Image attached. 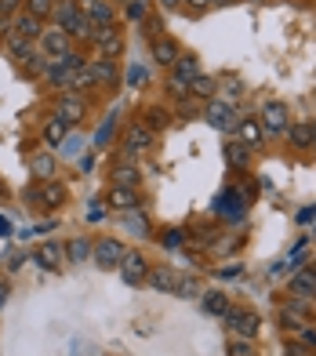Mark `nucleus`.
Returning a JSON list of instances; mask_svg holds the SVG:
<instances>
[{
    "label": "nucleus",
    "mask_w": 316,
    "mask_h": 356,
    "mask_svg": "<svg viewBox=\"0 0 316 356\" xmlns=\"http://www.w3.org/2000/svg\"><path fill=\"white\" fill-rule=\"evenodd\" d=\"M153 149V131L142 120H131L128 127H124V138H120V156H117V164H135V156L138 153H146Z\"/></svg>",
    "instance_id": "obj_1"
},
{
    "label": "nucleus",
    "mask_w": 316,
    "mask_h": 356,
    "mask_svg": "<svg viewBox=\"0 0 316 356\" xmlns=\"http://www.w3.org/2000/svg\"><path fill=\"white\" fill-rule=\"evenodd\" d=\"M222 320L229 323L233 338H244V342H255L262 334V316L255 309H247V305H229V313Z\"/></svg>",
    "instance_id": "obj_2"
},
{
    "label": "nucleus",
    "mask_w": 316,
    "mask_h": 356,
    "mask_svg": "<svg viewBox=\"0 0 316 356\" xmlns=\"http://www.w3.org/2000/svg\"><path fill=\"white\" fill-rule=\"evenodd\" d=\"M81 66H88V58H84V55H76V51H66L62 58H51V62H47L40 76H44V84H47V88H66L69 73H73V70H81Z\"/></svg>",
    "instance_id": "obj_3"
},
{
    "label": "nucleus",
    "mask_w": 316,
    "mask_h": 356,
    "mask_svg": "<svg viewBox=\"0 0 316 356\" xmlns=\"http://www.w3.org/2000/svg\"><path fill=\"white\" fill-rule=\"evenodd\" d=\"M313 323V302H302V298H288L280 305V327L283 331H302Z\"/></svg>",
    "instance_id": "obj_4"
},
{
    "label": "nucleus",
    "mask_w": 316,
    "mask_h": 356,
    "mask_svg": "<svg viewBox=\"0 0 316 356\" xmlns=\"http://www.w3.org/2000/svg\"><path fill=\"white\" fill-rule=\"evenodd\" d=\"M247 204H251V200L244 197V193L236 189V186H229V189H222V193L215 197V215L226 218V222H240V218L247 215Z\"/></svg>",
    "instance_id": "obj_5"
},
{
    "label": "nucleus",
    "mask_w": 316,
    "mask_h": 356,
    "mask_svg": "<svg viewBox=\"0 0 316 356\" xmlns=\"http://www.w3.org/2000/svg\"><path fill=\"white\" fill-rule=\"evenodd\" d=\"M26 200H37L40 207H47V211H55V207L66 204V186H62L58 178H44L40 186L26 189Z\"/></svg>",
    "instance_id": "obj_6"
},
{
    "label": "nucleus",
    "mask_w": 316,
    "mask_h": 356,
    "mask_svg": "<svg viewBox=\"0 0 316 356\" xmlns=\"http://www.w3.org/2000/svg\"><path fill=\"white\" fill-rule=\"evenodd\" d=\"M262 127H265V135H283L288 131V124H291V109L288 102H280V99H269V102H262Z\"/></svg>",
    "instance_id": "obj_7"
},
{
    "label": "nucleus",
    "mask_w": 316,
    "mask_h": 356,
    "mask_svg": "<svg viewBox=\"0 0 316 356\" xmlns=\"http://www.w3.org/2000/svg\"><path fill=\"white\" fill-rule=\"evenodd\" d=\"M288 295L302 298V302H316V269L313 266H298L288 280Z\"/></svg>",
    "instance_id": "obj_8"
},
{
    "label": "nucleus",
    "mask_w": 316,
    "mask_h": 356,
    "mask_svg": "<svg viewBox=\"0 0 316 356\" xmlns=\"http://www.w3.org/2000/svg\"><path fill=\"white\" fill-rule=\"evenodd\" d=\"M91 254H94V262H99V269H120L128 248L120 244V236H106V240H99V244H94Z\"/></svg>",
    "instance_id": "obj_9"
},
{
    "label": "nucleus",
    "mask_w": 316,
    "mask_h": 356,
    "mask_svg": "<svg viewBox=\"0 0 316 356\" xmlns=\"http://www.w3.org/2000/svg\"><path fill=\"white\" fill-rule=\"evenodd\" d=\"M203 120H208L211 127H218V131H233L236 127V109H233V102H222V99H211L208 106H203Z\"/></svg>",
    "instance_id": "obj_10"
},
{
    "label": "nucleus",
    "mask_w": 316,
    "mask_h": 356,
    "mask_svg": "<svg viewBox=\"0 0 316 356\" xmlns=\"http://www.w3.org/2000/svg\"><path fill=\"white\" fill-rule=\"evenodd\" d=\"M94 47H99V55L113 62L120 51H124V33H120V26H102V29H94Z\"/></svg>",
    "instance_id": "obj_11"
},
{
    "label": "nucleus",
    "mask_w": 316,
    "mask_h": 356,
    "mask_svg": "<svg viewBox=\"0 0 316 356\" xmlns=\"http://www.w3.org/2000/svg\"><path fill=\"white\" fill-rule=\"evenodd\" d=\"M33 262L40 269H47V273H58L62 262H66V248H62L58 240H44V244L33 251Z\"/></svg>",
    "instance_id": "obj_12"
},
{
    "label": "nucleus",
    "mask_w": 316,
    "mask_h": 356,
    "mask_svg": "<svg viewBox=\"0 0 316 356\" xmlns=\"http://www.w3.org/2000/svg\"><path fill=\"white\" fill-rule=\"evenodd\" d=\"M149 262H146V254L142 251H128L124 254V262H120V277H124V284H131V287H138V284H146V269Z\"/></svg>",
    "instance_id": "obj_13"
},
{
    "label": "nucleus",
    "mask_w": 316,
    "mask_h": 356,
    "mask_svg": "<svg viewBox=\"0 0 316 356\" xmlns=\"http://www.w3.org/2000/svg\"><path fill=\"white\" fill-rule=\"evenodd\" d=\"M233 138L255 149V145H262V138H265V127H262L258 117H240V120H236V127H233Z\"/></svg>",
    "instance_id": "obj_14"
},
{
    "label": "nucleus",
    "mask_w": 316,
    "mask_h": 356,
    "mask_svg": "<svg viewBox=\"0 0 316 356\" xmlns=\"http://www.w3.org/2000/svg\"><path fill=\"white\" fill-rule=\"evenodd\" d=\"M106 204L113 207V211L131 215V211H138V189H128V186H109Z\"/></svg>",
    "instance_id": "obj_15"
},
{
    "label": "nucleus",
    "mask_w": 316,
    "mask_h": 356,
    "mask_svg": "<svg viewBox=\"0 0 316 356\" xmlns=\"http://www.w3.org/2000/svg\"><path fill=\"white\" fill-rule=\"evenodd\" d=\"M55 117H62L66 124H81L88 117V102L81 99V95H62L58 99V109H55Z\"/></svg>",
    "instance_id": "obj_16"
},
{
    "label": "nucleus",
    "mask_w": 316,
    "mask_h": 356,
    "mask_svg": "<svg viewBox=\"0 0 316 356\" xmlns=\"http://www.w3.org/2000/svg\"><path fill=\"white\" fill-rule=\"evenodd\" d=\"M226 164L233 171H251V164H255V149L233 138V142H226Z\"/></svg>",
    "instance_id": "obj_17"
},
{
    "label": "nucleus",
    "mask_w": 316,
    "mask_h": 356,
    "mask_svg": "<svg viewBox=\"0 0 316 356\" xmlns=\"http://www.w3.org/2000/svg\"><path fill=\"white\" fill-rule=\"evenodd\" d=\"M40 47H44V51L51 55V58H62V55L69 51V33H66L62 26L44 29V33H40Z\"/></svg>",
    "instance_id": "obj_18"
},
{
    "label": "nucleus",
    "mask_w": 316,
    "mask_h": 356,
    "mask_svg": "<svg viewBox=\"0 0 316 356\" xmlns=\"http://www.w3.org/2000/svg\"><path fill=\"white\" fill-rule=\"evenodd\" d=\"M146 284L156 287V291H164V295H175V287H178V273L171 269V266H153L146 273Z\"/></svg>",
    "instance_id": "obj_19"
},
{
    "label": "nucleus",
    "mask_w": 316,
    "mask_h": 356,
    "mask_svg": "<svg viewBox=\"0 0 316 356\" xmlns=\"http://www.w3.org/2000/svg\"><path fill=\"white\" fill-rule=\"evenodd\" d=\"M178 55H182V47H178L175 37H156L153 40V62L156 66H175Z\"/></svg>",
    "instance_id": "obj_20"
},
{
    "label": "nucleus",
    "mask_w": 316,
    "mask_h": 356,
    "mask_svg": "<svg viewBox=\"0 0 316 356\" xmlns=\"http://www.w3.org/2000/svg\"><path fill=\"white\" fill-rule=\"evenodd\" d=\"M88 70H91V80H94V84H102V88H117L120 84V73H117V66L109 58L88 62Z\"/></svg>",
    "instance_id": "obj_21"
},
{
    "label": "nucleus",
    "mask_w": 316,
    "mask_h": 356,
    "mask_svg": "<svg viewBox=\"0 0 316 356\" xmlns=\"http://www.w3.org/2000/svg\"><path fill=\"white\" fill-rule=\"evenodd\" d=\"M81 11L91 19V26H94V29H102V26H117V11L109 8V4H102V0H91V4H84Z\"/></svg>",
    "instance_id": "obj_22"
},
{
    "label": "nucleus",
    "mask_w": 316,
    "mask_h": 356,
    "mask_svg": "<svg viewBox=\"0 0 316 356\" xmlns=\"http://www.w3.org/2000/svg\"><path fill=\"white\" fill-rule=\"evenodd\" d=\"M4 47H8V55H11L15 62L33 58V40H26L22 33H15V29H8V33H4Z\"/></svg>",
    "instance_id": "obj_23"
},
{
    "label": "nucleus",
    "mask_w": 316,
    "mask_h": 356,
    "mask_svg": "<svg viewBox=\"0 0 316 356\" xmlns=\"http://www.w3.org/2000/svg\"><path fill=\"white\" fill-rule=\"evenodd\" d=\"M229 295H222V291H203L200 295V309L208 313V316H226L229 313Z\"/></svg>",
    "instance_id": "obj_24"
},
{
    "label": "nucleus",
    "mask_w": 316,
    "mask_h": 356,
    "mask_svg": "<svg viewBox=\"0 0 316 356\" xmlns=\"http://www.w3.org/2000/svg\"><path fill=\"white\" fill-rule=\"evenodd\" d=\"M8 29H15V33H22L26 40H40V33H44V22H40V19H33L29 11H22V15H15V22H11Z\"/></svg>",
    "instance_id": "obj_25"
},
{
    "label": "nucleus",
    "mask_w": 316,
    "mask_h": 356,
    "mask_svg": "<svg viewBox=\"0 0 316 356\" xmlns=\"http://www.w3.org/2000/svg\"><path fill=\"white\" fill-rule=\"evenodd\" d=\"M215 91H218V80L208 76V73H200V76L189 80V95H193V99H200V102H211Z\"/></svg>",
    "instance_id": "obj_26"
},
{
    "label": "nucleus",
    "mask_w": 316,
    "mask_h": 356,
    "mask_svg": "<svg viewBox=\"0 0 316 356\" xmlns=\"http://www.w3.org/2000/svg\"><path fill=\"white\" fill-rule=\"evenodd\" d=\"M171 73H175L178 80H185V84H189V80H193V76H200L203 70H200V58H197V55L182 51V55H178V62L171 66Z\"/></svg>",
    "instance_id": "obj_27"
},
{
    "label": "nucleus",
    "mask_w": 316,
    "mask_h": 356,
    "mask_svg": "<svg viewBox=\"0 0 316 356\" xmlns=\"http://www.w3.org/2000/svg\"><path fill=\"white\" fill-rule=\"evenodd\" d=\"M91 251H94V244H91L88 236H73L69 244H66V258H69L73 266H84L88 258H91Z\"/></svg>",
    "instance_id": "obj_28"
},
{
    "label": "nucleus",
    "mask_w": 316,
    "mask_h": 356,
    "mask_svg": "<svg viewBox=\"0 0 316 356\" xmlns=\"http://www.w3.org/2000/svg\"><path fill=\"white\" fill-rule=\"evenodd\" d=\"M171 120H175V117H171V113H167L164 106H146V113H142V124H146L153 135H156V131H164V127H167Z\"/></svg>",
    "instance_id": "obj_29"
},
{
    "label": "nucleus",
    "mask_w": 316,
    "mask_h": 356,
    "mask_svg": "<svg viewBox=\"0 0 316 356\" xmlns=\"http://www.w3.org/2000/svg\"><path fill=\"white\" fill-rule=\"evenodd\" d=\"M142 182V171L135 164H113V186H128V189H138Z\"/></svg>",
    "instance_id": "obj_30"
},
{
    "label": "nucleus",
    "mask_w": 316,
    "mask_h": 356,
    "mask_svg": "<svg viewBox=\"0 0 316 356\" xmlns=\"http://www.w3.org/2000/svg\"><path fill=\"white\" fill-rule=\"evenodd\" d=\"M283 135H288V142L294 149H309V120H291Z\"/></svg>",
    "instance_id": "obj_31"
},
{
    "label": "nucleus",
    "mask_w": 316,
    "mask_h": 356,
    "mask_svg": "<svg viewBox=\"0 0 316 356\" xmlns=\"http://www.w3.org/2000/svg\"><path fill=\"white\" fill-rule=\"evenodd\" d=\"M66 33H69V40H91V37H94V26H91L88 15L81 11V15H76V19L66 26Z\"/></svg>",
    "instance_id": "obj_32"
},
{
    "label": "nucleus",
    "mask_w": 316,
    "mask_h": 356,
    "mask_svg": "<svg viewBox=\"0 0 316 356\" xmlns=\"http://www.w3.org/2000/svg\"><path fill=\"white\" fill-rule=\"evenodd\" d=\"M76 15H81V4H69V0H58V4H55V11H51V19H55V26H62V29H66V26L76 19Z\"/></svg>",
    "instance_id": "obj_33"
},
{
    "label": "nucleus",
    "mask_w": 316,
    "mask_h": 356,
    "mask_svg": "<svg viewBox=\"0 0 316 356\" xmlns=\"http://www.w3.org/2000/svg\"><path fill=\"white\" fill-rule=\"evenodd\" d=\"M94 80H91V70L88 66H81V70H73L69 73V80H66V95H81L84 88H91Z\"/></svg>",
    "instance_id": "obj_34"
},
{
    "label": "nucleus",
    "mask_w": 316,
    "mask_h": 356,
    "mask_svg": "<svg viewBox=\"0 0 316 356\" xmlns=\"http://www.w3.org/2000/svg\"><path fill=\"white\" fill-rule=\"evenodd\" d=\"M66 131H69V124L62 120V117L47 120V127H44V142H47V145H58V142H66Z\"/></svg>",
    "instance_id": "obj_35"
},
{
    "label": "nucleus",
    "mask_w": 316,
    "mask_h": 356,
    "mask_svg": "<svg viewBox=\"0 0 316 356\" xmlns=\"http://www.w3.org/2000/svg\"><path fill=\"white\" fill-rule=\"evenodd\" d=\"M29 168H33V178H40V182H44V178L55 175V156L51 153H40V156L29 160Z\"/></svg>",
    "instance_id": "obj_36"
},
{
    "label": "nucleus",
    "mask_w": 316,
    "mask_h": 356,
    "mask_svg": "<svg viewBox=\"0 0 316 356\" xmlns=\"http://www.w3.org/2000/svg\"><path fill=\"white\" fill-rule=\"evenodd\" d=\"M175 295H178V298H197V295H203V284H200L197 277H178Z\"/></svg>",
    "instance_id": "obj_37"
},
{
    "label": "nucleus",
    "mask_w": 316,
    "mask_h": 356,
    "mask_svg": "<svg viewBox=\"0 0 316 356\" xmlns=\"http://www.w3.org/2000/svg\"><path fill=\"white\" fill-rule=\"evenodd\" d=\"M26 11L33 15V19L47 22V19H51V11H55V0H26Z\"/></svg>",
    "instance_id": "obj_38"
},
{
    "label": "nucleus",
    "mask_w": 316,
    "mask_h": 356,
    "mask_svg": "<svg viewBox=\"0 0 316 356\" xmlns=\"http://www.w3.org/2000/svg\"><path fill=\"white\" fill-rule=\"evenodd\" d=\"M167 95H171V99H175V102H185V99H193V95H189V84H185V80H178L175 73L167 76Z\"/></svg>",
    "instance_id": "obj_39"
},
{
    "label": "nucleus",
    "mask_w": 316,
    "mask_h": 356,
    "mask_svg": "<svg viewBox=\"0 0 316 356\" xmlns=\"http://www.w3.org/2000/svg\"><path fill=\"white\" fill-rule=\"evenodd\" d=\"M146 15H149V0H128V19L142 22Z\"/></svg>",
    "instance_id": "obj_40"
},
{
    "label": "nucleus",
    "mask_w": 316,
    "mask_h": 356,
    "mask_svg": "<svg viewBox=\"0 0 316 356\" xmlns=\"http://www.w3.org/2000/svg\"><path fill=\"white\" fill-rule=\"evenodd\" d=\"M229 356H255V342H244V338H233V342H229Z\"/></svg>",
    "instance_id": "obj_41"
},
{
    "label": "nucleus",
    "mask_w": 316,
    "mask_h": 356,
    "mask_svg": "<svg viewBox=\"0 0 316 356\" xmlns=\"http://www.w3.org/2000/svg\"><path fill=\"white\" fill-rule=\"evenodd\" d=\"M160 244H164L167 251H175V248H182V244H185V233H182V229H167Z\"/></svg>",
    "instance_id": "obj_42"
},
{
    "label": "nucleus",
    "mask_w": 316,
    "mask_h": 356,
    "mask_svg": "<svg viewBox=\"0 0 316 356\" xmlns=\"http://www.w3.org/2000/svg\"><path fill=\"white\" fill-rule=\"evenodd\" d=\"M298 342H302L306 349H313V353H316V327H313V323H309V327H302V331H298Z\"/></svg>",
    "instance_id": "obj_43"
},
{
    "label": "nucleus",
    "mask_w": 316,
    "mask_h": 356,
    "mask_svg": "<svg viewBox=\"0 0 316 356\" xmlns=\"http://www.w3.org/2000/svg\"><path fill=\"white\" fill-rule=\"evenodd\" d=\"M288 356H316V353H313V349H306L302 342H291V346H288Z\"/></svg>",
    "instance_id": "obj_44"
},
{
    "label": "nucleus",
    "mask_w": 316,
    "mask_h": 356,
    "mask_svg": "<svg viewBox=\"0 0 316 356\" xmlns=\"http://www.w3.org/2000/svg\"><path fill=\"white\" fill-rule=\"evenodd\" d=\"M11 11H19V0H0V19H8Z\"/></svg>",
    "instance_id": "obj_45"
},
{
    "label": "nucleus",
    "mask_w": 316,
    "mask_h": 356,
    "mask_svg": "<svg viewBox=\"0 0 316 356\" xmlns=\"http://www.w3.org/2000/svg\"><path fill=\"white\" fill-rule=\"evenodd\" d=\"M113 124H117V120H106V124H102V131H99V145H106V142H109V135H113Z\"/></svg>",
    "instance_id": "obj_46"
},
{
    "label": "nucleus",
    "mask_w": 316,
    "mask_h": 356,
    "mask_svg": "<svg viewBox=\"0 0 316 356\" xmlns=\"http://www.w3.org/2000/svg\"><path fill=\"white\" fill-rule=\"evenodd\" d=\"M128 80H131V84H142V80H146V70H142V66H131Z\"/></svg>",
    "instance_id": "obj_47"
},
{
    "label": "nucleus",
    "mask_w": 316,
    "mask_h": 356,
    "mask_svg": "<svg viewBox=\"0 0 316 356\" xmlns=\"http://www.w3.org/2000/svg\"><path fill=\"white\" fill-rule=\"evenodd\" d=\"M313 218H316V204L306 207V211H298V222H313Z\"/></svg>",
    "instance_id": "obj_48"
},
{
    "label": "nucleus",
    "mask_w": 316,
    "mask_h": 356,
    "mask_svg": "<svg viewBox=\"0 0 316 356\" xmlns=\"http://www.w3.org/2000/svg\"><path fill=\"white\" fill-rule=\"evenodd\" d=\"M309 149L316 153V120H309Z\"/></svg>",
    "instance_id": "obj_49"
},
{
    "label": "nucleus",
    "mask_w": 316,
    "mask_h": 356,
    "mask_svg": "<svg viewBox=\"0 0 316 356\" xmlns=\"http://www.w3.org/2000/svg\"><path fill=\"white\" fill-rule=\"evenodd\" d=\"M189 8H197V11H203V8H211V0H185Z\"/></svg>",
    "instance_id": "obj_50"
},
{
    "label": "nucleus",
    "mask_w": 316,
    "mask_h": 356,
    "mask_svg": "<svg viewBox=\"0 0 316 356\" xmlns=\"http://www.w3.org/2000/svg\"><path fill=\"white\" fill-rule=\"evenodd\" d=\"M8 295H11V291H8V284H0V309H4V302H8Z\"/></svg>",
    "instance_id": "obj_51"
},
{
    "label": "nucleus",
    "mask_w": 316,
    "mask_h": 356,
    "mask_svg": "<svg viewBox=\"0 0 316 356\" xmlns=\"http://www.w3.org/2000/svg\"><path fill=\"white\" fill-rule=\"evenodd\" d=\"M160 4H164V8H167V11H175V8H178V4H185V0H160Z\"/></svg>",
    "instance_id": "obj_52"
},
{
    "label": "nucleus",
    "mask_w": 316,
    "mask_h": 356,
    "mask_svg": "<svg viewBox=\"0 0 316 356\" xmlns=\"http://www.w3.org/2000/svg\"><path fill=\"white\" fill-rule=\"evenodd\" d=\"M8 233H11V222H8V218H0V236H8Z\"/></svg>",
    "instance_id": "obj_53"
},
{
    "label": "nucleus",
    "mask_w": 316,
    "mask_h": 356,
    "mask_svg": "<svg viewBox=\"0 0 316 356\" xmlns=\"http://www.w3.org/2000/svg\"><path fill=\"white\" fill-rule=\"evenodd\" d=\"M226 4H236V0H211V8H226Z\"/></svg>",
    "instance_id": "obj_54"
},
{
    "label": "nucleus",
    "mask_w": 316,
    "mask_h": 356,
    "mask_svg": "<svg viewBox=\"0 0 316 356\" xmlns=\"http://www.w3.org/2000/svg\"><path fill=\"white\" fill-rule=\"evenodd\" d=\"M8 26H11L8 19H0V33H8Z\"/></svg>",
    "instance_id": "obj_55"
},
{
    "label": "nucleus",
    "mask_w": 316,
    "mask_h": 356,
    "mask_svg": "<svg viewBox=\"0 0 316 356\" xmlns=\"http://www.w3.org/2000/svg\"><path fill=\"white\" fill-rule=\"evenodd\" d=\"M76 4H81V8H84V4H91V0H76Z\"/></svg>",
    "instance_id": "obj_56"
},
{
    "label": "nucleus",
    "mask_w": 316,
    "mask_h": 356,
    "mask_svg": "<svg viewBox=\"0 0 316 356\" xmlns=\"http://www.w3.org/2000/svg\"><path fill=\"white\" fill-rule=\"evenodd\" d=\"M313 236H316V229H313Z\"/></svg>",
    "instance_id": "obj_57"
},
{
    "label": "nucleus",
    "mask_w": 316,
    "mask_h": 356,
    "mask_svg": "<svg viewBox=\"0 0 316 356\" xmlns=\"http://www.w3.org/2000/svg\"><path fill=\"white\" fill-rule=\"evenodd\" d=\"M313 269H316V262H313Z\"/></svg>",
    "instance_id": "obj_58"
}]
</instances>
